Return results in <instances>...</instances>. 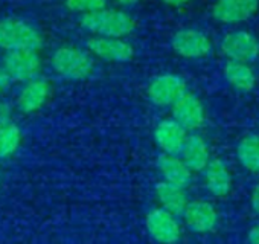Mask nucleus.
Wrapping results in <instances>:
<instances>
[{
    "mask_svg": "<svg viewBox=\"0 0 259 244\" xmlns=\"http://www.w3.org/2000/svg\"><path fill=\"white\" fill-rule=\"evenodd\" d=\"M79 23L87 32L96 37H113V38H125L136 28L135 19L128 13L122 10L107 8V7L99 11L81 16Z\"/></svg>",
    "mask_w": 259,
    "mask_h": 244,
    "instance_id": "obj_1",
    "label": "nucleus"
},
{
    "mask_svg": "<svg viewBox=\"0 0 259 244\" xmlns=\"http://www.w3.org/2000/svg\"><path fill=\"white\" fill-rule=\"evenodd\" d=\"M52 69L57 75L69 81H84L95 70V60L89 51L75 46H60L51 58Z\"/></svg>",
    "mask_w": 259,
    "mask_h": 244,
    "instance_id": "obj_2",
    "label": "nucleus"
},
{
    "mask_svg": "<svg viewBox=\"0 0 259 244\" xmlns=\"http://www.w3.org/2000/svg\"><path fill=\"white\" fill-rule=\"evenodd\" d=\"M43 46L41 34L29 23L17 19L0 20V49L11 51H40Z\"/></svg>",
    "mask_w": 259,
    "mask_h": 244,
    "instance_id": "obj_3",
    "label": "nucleus"
},
{
    "mask_svg": "<svg viewBox=\"0 0 259 244\" xmlns=\"http://www.w3.org/2000/svg\"><path fill=\"white\" fill-rule=\"evenodd\" d=\"M2 67L10 76L11 83H26L38 76L41 70V58L38 55V51H11L7 52Z\"/></svg>",
    "mask_w": 259,
    "mask_h": 244,
    "instance_id": "obj_4",
    "label": "nucleus"
},
{
    "mask_svg": "<svg viewBox=\"0 0 259 244\" xmlns=\"http://www.w3.org/2000/svg\"><path fill=\"white\" fill-rule=\"evenodd\" d=\"M186 90V83L176 73H163L153 78L147 87V96L157 107H171Z\"/></svg>",
    "mask_w": 259,
    "mask_h": 244,
    "instance_id": "obj_5",
    "label": "nucleus"
},
{
    "mask_svg": "<svg viewBox=\"0 0 259 244\" xmlns=\"http://www.w3.org/2000/svg\"><path fill=\"white\" fill-rule=\"evenodd\" d=\"M145 226L153 239L160 244H176L182 238V227L176 215L163 208H154L147 214Z\"/></svg>",
    "mask_w": 259,
    "mask_h": 244,
    "instance_id": "obj_6",
    "label": "nucleus"
},
{
    "mask_svg": "<svg viewBox=\"0 0 259 244\" xmlns=\"http://www.w3.org/2000/svg\"><path fill=\"white\" fill-rule=\"evenodd\" d=\"M87 51L92 57L108 63H126L135 55V48L126 40L113 37L93 35L87 42Z\"/></svg>",
    "mask_w": 259,
    "mask_h": 244,
    "instance_id": "obj_7",
    "label": "nucleus"
},
{
    "mask_svg": "<svg viewBox=\"0 0 259 244\" xmlns=\"http://www.w3.org/2000/svg\"><path fill=\"white\" fill-rule=\"evenodd\" d=\"M52 95V84L41 76H35L20 87L16 105L23 113H35L41 110Z\"/></svg>",
    "mask_w": 259,
    "mask_h": 244,
    "instance_id": "obj_8",
    "label": "nucleus"
},
{
    "mask_svg": "<svg viewBox=\"0 0 259 244\" xmlns=\"http://www.w3.org/2000/svg\"><path fill=\"white\" fill-rule=\"evenodd\" d=\"M221 52L232 61L250 63L259 57V42L245 31H235L221 40Z\"/></svg>",
    "mask_w": 259,
    "mask_h": 244,
    "instance_id": "obj_9",
    "label": "nucleus"
},
{
    "mask_svg": "<svg viewBox=\"0 0 259 244\" xmlns=\"http://www.w3.org/2000/svg\"><path fill=\"white\" fill-rule=\"evenodd\" d=\"M172 119L186 132L197 130L204 122V108L201 101L189 92H185L172 105Z\"/></svg>",
    "mask_w": 259,
    "mask_h": 244,
    "instance_id": "obj_10",
    "label": "nucleus"
},
{
    "mask_svg": "<svg viewBox=\"0 0 259 244\" xmlns=\"http://www.w3.org/2000/svg\"><path fill=\"white\" fill-rule=\"evenodd\" d=\"M174 52L183 58H201L210 54L212 43L206 34L197 29H182L171 40Z\"/></svg>",
    "mask_w": 259,
    "mask_h": 244,
    "instance_id": "obj_11",
    "label": "nucleus"
},
{
    "mask_svg": "<svg viewBox=\"0 0 259 244\" xmlns=\"http://www.w3.org/2000/svg\"><path fill=\"white\" fill-rule=\"evenodd\" d=\"M186 226L197 233H207L215 229L218 223L217 209L206 200L188 201L183 214Z\"/></svg>",
    "mask_w": 259,
    "mask_h": 244,
    "instance_id": "obj_12",
    "label": "nucleus"
},
{
    "mask_svg": "<svg viewBox=\"0 0 259 244\" xmlns=\"http://www.w3.org/2000/svg\"><path fill=\"white\" fill-rule=\"evenodd\" d=\"M259 7V0H218L212 16L220 23H239L251 17Z\"/></svg>",
    "mask_w": 259,
    "mask_h": 244,
    "instance_id": "obj_13",
    "label": "nucleus"
},
{
    "mask_svg": "<svg viewBox=\"0 0 259 244\" xmlns=\"http://www.w3.org/2000/svg\"><path fill=\"white\" fill-rule=\"evenodd\" d=\"M186 130L171 119H163L154 129V141L165 154L179 156L186 141Z\"/></svg>",
    "mask_w": 259,
    "mask_h": 244,
    "instance_id": "obj_14",
    "label": "nucleus"
},
{
    "mask_svg": "<svg viewBox=\"0 0 259 244\" xmlns=\"http://www.w3.org/2000/svg\"><path fill=\"white\" fill-rule=\"evenodd\" d=\"M157 168L163 180L168 183H172L182 188H186L191 183L192 171L179 156L162 153L157 159Z\"/></svg>",
    "mask_w": 259,
    "mask_h": 244,
    "instance_id": "obj_15",
    "label": "nucleus"
},
{
    "mask_svg": "<svg viewBox=\"0 0 259 244\" xmlns=\"http://www.w3.org/2000/svg\"><path fill=\"white\" fill-rule=\"evenodd\" d=\"M203 171L206 188L210 194L215 197H226L230 192L232 176L221 159H210Z\"/></svg>",
    "mask_w": 259,
    "mask_h": 244,
    "instance_id": "obj_16",
    "label": "nucleus"
},
{
    "mask_svg": "<svg viewBox=\"0 0 259 244\" xmlns=\"http://www.w3.org/2000/svg\"><path fill=\"white\" fill-rule=\"evenodd\" d=\"M182 160L188 165L191 171H203L210 160L209 148L206 141L200 135H189L180 151Z\"/></svg>",
    "mask_w": 259,
    "mask_h": 244,
    "instance_id": "obj_17",
    "label": "nucleus"
},
{
    "mask_svg": "<svg viewBox=\"0 0 259 244\" xmlns=\"http://www.w3.org/2000/svg\"><path fill=\"white\" fill-rule=\"evenodd\" d=\"M156 197L160 203V208L166 209L174 215H182L188 205V195L185 188L168 183L165 180L156 185Z\"/></svg>",
    "mask_w": 259,
    "mask_h": 244,
    "instance_id": "obj_18",
    "label": "nucleus"
},
{
    "mask_svg": "<svg viewBox=\"0 0 259 244\" xmlns=\"http://www.w3.org/2000/svg\"><path fill=\"white\" fill-rule=\"evenodd\" d=\"M224 76L239 92H250L256 84L253 70L245 63H239V61L230 60L224 66Z\"/></svg>",
    "mask_w": 259,
    "mask_h": 244,
    "instance_id": "obj_19",
    "label": "nucleus"
},
{
    "mask_svg": "<svg viewBox=\"0 0 259 244\" xmlns=\"http://www.w3.org/2000/svg\"><path fill=\"white\" fill-rule=\"evenodd\" d=\"M236 157L245 170L259 173V135L242 138L236 147Z\"/></svg>",
    "mask_w": 259,
    "mask_h": 244,
    "instance_id": "obj_20",
    "label": "nucleus"
},
{
    "mask_svg": "<svg viewBox=\"0 0 259 244\" xmlns=\"http://www.w3.org/2000/svg\"><path fill=\"white\" fill-rule=\"evenodd\" d=\"M23 133L14 120L0 127V159H8L17 153L22 145Z\"/></svg>",
    "mask_w": 259,
    "mask_h": 244,
    "instance_id": "obj_21",
    "label": "nucleus"
},
{
    "mask_svg": "<svg viewBox=\"0 0 259 244\" xmlns=\"http://www.w3.org/2000/svg\"><path fill=\"white\" fill-rule=\"evenodd\" d=\"M66 7L81 16L99 11L107 7V0H66Z\"/></svg>",
    "mask_w": 259,
    "mask_h": 244,
    "instance_id": "obj_22",
    "label": "nucleus"
},
{
    "mask_svg": "<svg viewBox=\"0 0 259 244\" xmlns=\"http://www.w3.org/2000/svg\"><path fill=\"white\" fill-rule=\"evenodd\" d=\"M11 120H13V107L5 101H0V127H4Z\"/></svg>",
    "mask_w": 259,
    "mask_h": 244,
    "instance_id": "obj_23",
    "label": "nucleus"
},
{
    "mask_svg": "<svg viewBox=\"0 0 259 244\" xmlns=\"http://www.w3.org/2000/svg\"><path fill=\"white\" fill-rule=\"evenodd\" d=\"M10 84H11V79H10V76L7 75V72L4 70V67L0 66V95L5 93V92L8 90Z\"/></svg>",
    "mask_w": 259,
    "mask_h": 244,
    "instance_id": "obj_24",
    "label": "nucleus"
},
{
    "mask_svg": "<svg viewBox=\"0 0 259 244\" xmlns=\"http://www.w3.org/2000/svg\"><path fill=\"white\" fill-rule=\"evenodd\" d=\"M250 203H251V209L259 215V183L254 186V189H253V192H251V200H250Z\"/></svg>",
    "mask_w": 259,
    "mask_h": 244,
    "instance_id": "obj_25",
    "label": "nucleus"
},
{
    "mask_svg": "<svg viewBox=\"0 0 259 244\" xmlns=\"http://www.w3.org/2000/svg\"><path fill=\"white\" fill-rule=\"evenodd\" d=\"M248 242L250 244H259V224L253 226L248 230Z\"/></svg>",
    "mask_w": 259,
    "mask_h": 244,
    "instance_id": "obj_26",
    "label": "nucleus"
},
{
    "mask_svg": "<svg viewBox=\"0 0 259 244\" xmlns=\"http://www.w3.org/2000/svg\"><path fill=\"white\" fill-rule=\"evenodd\" d=\"M163 4L169 5V7H182V5H186L191 0H162Z\"/></svg>",
    "mask_w": 259,
    "mask_h": 244,
    "instance_id": "obj_27",
    "label": "nucleus"
},
{
    "mask_svg": "<svg viewBox=\"0 0 259 244\" xmlns=\"http://www.w3.org/2000/svg\"><path fill=\"white\" fill-rule=\"evenodd\" d=\"M114 2L120 7H132V5H136L141 0H114Z\"/></svg>",
    "mask_w": 259,
    "mask_h": 244,
    "instance_id": "obj_28",
    "label": "nucleus"
}]
</instances>
